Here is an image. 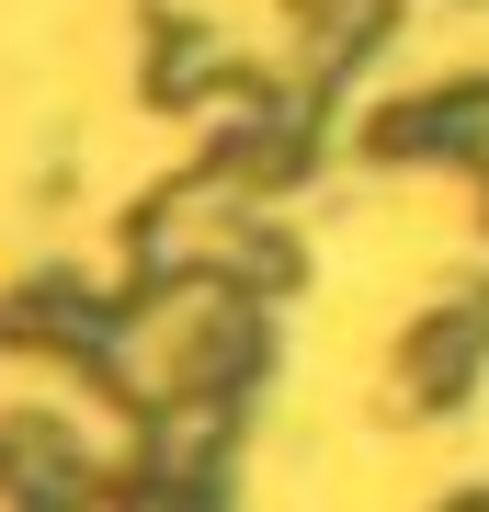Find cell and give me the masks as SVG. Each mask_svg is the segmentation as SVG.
<instances>
[{"label":"cell","mask_w":489,"mask_h":512,"mask_svg":"<svg viewBox=\"0 0 489 512\" xmlns=\"http://www.w3.org/2000/svg\"><path fill=\"white\" fill-rule=\"evenodd\" d=\"M80 490H103L80 456V433L69 421H46V410H12L0 421V501L12 512H57V501H80Z\"/></svg>","instance_id":"6da1fadb"},{"label":"cell","mask_w":489,"mask_h":512,"mask_svg":"<svg viewBox=\"0 0 489 512\" xmlns=\"http://www.w3.org/2000/svg\"><path fill=\"white\" fill-rule=\"evenodd\" d=\"M478 353H489V296H467V308H444V319H421V330H410V353H399V387H410L421 410H444V399H467Z\"/></svg>","instance_id":"7a4b0ae2"}]
</instances>
